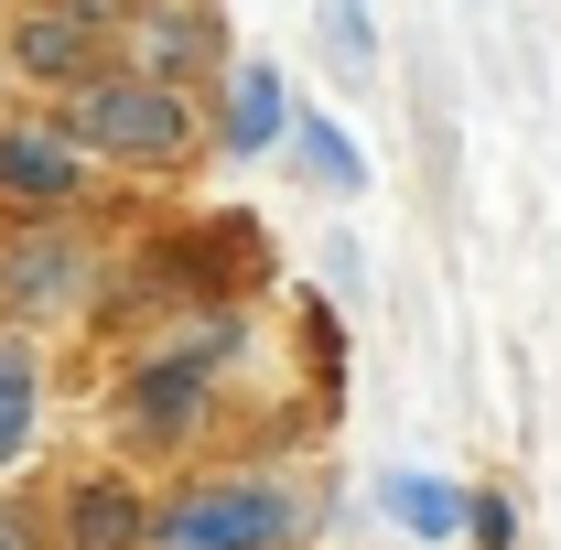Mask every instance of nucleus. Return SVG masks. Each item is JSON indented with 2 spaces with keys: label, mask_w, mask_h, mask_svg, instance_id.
Listing matches in <instances>:
<instances>
[{
  "label": "nucleus",
  "mask_w": 561,
  "mask_h": 550,
  "mask_svg": "<svg viewBox=\"0 0 561 550\" xmlns=\"http://www.w3.org/2000/svg\"><path fill=\"white\" fill-rule=\"evenodd\" d=\"M33 421H44V367H33L22 335H0V465H22Z\"/></svg>",
  "instance_id": "12"
},
{
  "label": "nucleus",
  "mask_w": 561,
  "mask_h": 550,
  "mask_svg": "<svg viewBox=\"0 0 561 550\" xmlns=\"http://www.w3.org/2000/svg\"><path fill=\"white\" fill-rule=\"evenodd\" d=\"M206 55H216V22L195 11V0H173V11H151V22H140V76H151V87L195 76Z\"/></svg>",
  "instance_id": "10"
},
{
  "label": "nucleus",
  "mask_w": 561,
  "mask_h": 550,
  "mask_svg": "<svg viewBox=\"0 0 561 550\" xmlns=\"http://www.w3.org/2000/svg\"><path fill=\"white\" fill-rule=\"evenodd\" d=\"M378 507H389L411 540H432V550L465 540V485L454 475H411V465H400V475H378Z\"/></svg>",
  "instance_id": "9"
},
{
  "label": "nucleus",
  "mask_w": 561,
  "mask_h": 550,
  "mask_svg": "<svg viewBox=\"0 0 561 550\" xmlns=\"http://www.w3.org/2000/svg\"><path fill=\"white\" fill-rule=\"evenodd\" d=\"M11 302H22V313H76V302H87V291H98V260H87V249H76L66 227H44V238H22V249H11Z\"/></svg>",
  "instance_id": "5"
},
{
  "label": "nucleus",
  "mask_w": 561,
  "mask_h": 550,
  "mask_svg": "<svg viewBox=\"0 0 561 550\" xmlns=\"http://www.w3.org/2000/svg\"><path fill=\"white\" fill-rule=\"evenodd\" d=\"M324 55H335V76H367V66H378V33H367V0H324Z\"/></svg>",
  "instance_id": "13"
},
{
  "label": "nucleus",
  "mask_w": 561,
  "mask_h": 550,
  "mask_svg": "<svg viewBox=\"0 0 561 550\" xmlns=\"http://www.w3.org/2000/svg\"><path fill=\"white\" fill-rule=\"evenodd\" d=\"M216 367L195 356V345H173V356H140L130 367V400H119V421H130V443H151V454H173V443H195V421H206V389Z\"/></svg>",
  "instance_id": "3"
},
{
  "label": "nucleus",
  "mask_w": 561,
  "mask_h": 550,
  "mask_svg": "<svg viewBox=\"0 0 561 550\" xmlns=\"http://www.w3.org/2000/svg\"><path fill=\"white\" fill-rule=\"evenodd\" d=\"M11 66H22V76H55V87H87V76H98V22H87V11H22Z\"/></svg>",
  "instance_id": "7"
},
{
  "label": "nucleus",
  "mask_w": 561,
  "mask_h": 550,
  "mask_svg": "<svg viewBox=\"0 0 561 550\" xmlns=\"http://www.w3.org/2000/svg\"><path fill=\"white\" fill-rule=\"evenodd\" d=\"M465 540L476 550H518V507H507V496H465Z\"/></svg>",
  "instance_id": "14"
},
{
  "label": "nucleus",
  "mask_w": 561,
  "mask_h": 550,
  "mask_svg": "<svg viewBox=\"0 0 561 550\" xmlns=\"http://www.w3.org/2000/svg\"><path fill=\"white\" fill-rule=\"evenodd\" d=\"M66 550H151V496L130 475H76L66 485Z\"/></svg>",
  "instance_id": "4"
},
{
  "label": "nucleus",
  "mask_w": 561,
  "mask_h": 550,
  "mask_svg": "<svg viewBox=\"0 0 561 550\" xmlns=\"http://www.w3.org/2000/svg\"><path fill=\"white\" fill-rule=\"evenodd\" d=\"M313 529V507L280 475H206L151 507V550H291Z\"/></svg>",
  "instance_id": "1"
},
{
  "label": "nucleus",
  "mask_w": 561,
  "mask_h": 550,
  "mask_svg": "<svg viewBox=\"0 0 561 550\" xmlns=\"http://www.w3.org/2000/svg\"><path fill=\"white\" fill-rule=\"evenodd\" d=\"M87 184V151L66 130H0V206H66Z\"/></svg>",
  "instance_id": "6"
},
{
  "label": "nucleus",
  "mask_w": 561,
  "mask_h": 550,
  "mask_svg": "<svg viewBox=\"0 0 561 550\" xmlns=\"http://www.w3.org/2000/svg\"><path fill=\"white\" fill-rule=\"evenodd\" d=\"M280 130H291V98H280V66H260V55H249V66H227V151H238V162H260V151H280Z\"/></svg>",
  "instance_id": "8"
},
{
  "label": "nucleus",
  "mask_w": 561,
  "mask_h": 550,
  "mask_svg": "<svg viewBox=\"0 0 561 550\" xmlns=\"http://www.w3.org/2000/svg\"><path fill=\"white\" fill-rule=\"evenodd\" d=\"M291 151H302V173L324 184V195H367V151L346 140V119H324V108H291Z\"/></svg>",
  "instance_id": "11"
},
{
  "label": "nucleus",
  "mask_w": 561,
  "mask_h": 550,
  "mask_svg": "<svg viewBox=\"0 0 561 550\" xmlns=\"http://www.w3.org/2000/svg\"><path fill=\"white\" fill-rule=\"evenodd\" d=\"M0 550H33V518L22 507H0Z\"/></svg>",
  "instance_id": "15"
},
{
  "label": "nucleus",
  "mask_w": 561,
  "mask_h": 550,
  "mask_svg": "<svg viewBox=\"0 0 561 550\" xmlns=\"http://www.w3.org/2000/svg\"><path fill=\"white\" fill-rule=\"evenodd\" d=\"M66 140L76 151H108V162H173L195 140V108L151 76H87L66 98Z\"/></svg>",
  "instance_id": "2"
}]
</instances>
